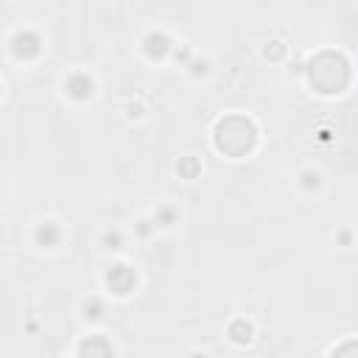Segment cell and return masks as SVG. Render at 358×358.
Masks as SVG:
<instances>
[{"mask_svg": "<svg viewBox=\"0 0 358 358\" xmlns=\"http://www.w3.org/2000/svg\"><path fill=\"white\" fill-rule=\"evenodd\" d=\"M106 285H109L112 294L126 296V294L134 291V285H137V274H134L131 266H126V263H115V266L106 271Z\"/></svg>", "mask_w": 358, "mask_h": 358, "instance_id": "cell-3", "label": "cell"}, {"mask_svg": "<svg viewBox=\"0 0 358 358\" xmlns=\"http://www.w3.org/2000/svg\"><path fill=\"white\" fill-rule=\"evenodd\" d=\"M173 218H176L173 207H159L157 210V224H173Z\"/></svg>", "mask_w": 358, "mask_h": 358, "instance_id": "cell-13", "label": "cell"}, {"mask_svg": "<svg viewBox=\"0 0 358 358\" xmlns=\"http://www.w3.org/2000/svg\"><path fill=\"white\" fill-rule=\"evenodd\" d=\"M64 92L76 101H87L92 92H95V81L90 78V73H70L67 81H64Z\"/></svg>", "mask_w": 358, "mask_h": 358, "instance_id": "cell-6", "label": "cell"}, {"mask_svg": "<svg viewBox=\"0 0 358 358\" xmlns=\"http://www.w3.org/2000/svg\"><path fill=\"white\" fill-rule=\"evenodd\" d=\"M78 358H115V350L106 336H87L78 344Z\"/></svg>", "mask_w": 358, "mask_h": 358, "instance_id": "cell-5", "label": "cell"}, {"mask_svg": "<svg viewBox=\"0 0 358 358\" xmlns=\"http://www.w3.org/2000/svg\"><path fill=\"white\" fill-rule=\"evenodd\" d=\"M176 173H179L182 179H196V176L201 173V162H199L196 157H182L179 165H176Z\"/></svg>", "mask_w": 358, "mask_h": 358, "instance_id": "cell-10", "label": "cell"}, {"mask_svg": "<svg viewBox=\"0 0 358 358\" xmlns=\"http://www.w3.org/2000/svg\"><path fill=\"white\" fill-rule=\"evenodd\" d=\"M193 358H204V355H193Z\"/></svg>", "mask_w": 358, "mask_h": 358, "instance_id": "cell-17", "label": "cell"}, {"mask_svg": "<svg viewBox=\"0 0 358 358\" xmlns=\"http://www.w3.org/2000/svg\"><path fill=\"white\" fill-rule=\"evenodd\" d=\"M62 238H64V232H62V227H59L56 221H42V224L36 227V232H34L36 246H45V249L59 246V243H62Z\"/></svg>", "mask_w": 358, "mask_h": 358, "instance_id": "cell-7", "label": "cell"}, {"mask_svg": "<svg viewBox=\"0 0 358 358\" xmlns=\"http://www.w3.org/2000/svg\"><path fill=\"white\" fill-rule=\"evenodd\" d=\"M0 90H3V87H0Z\"/></svg>", "mask_w": 358, "mask_h": 358, "instance_id": "cell-18", "label": "cell"}, {"mask_svg": "<svg viewBox=\"0 0 358 358\" xmlns=\"http://www.w3.org/2000/svg\"><path fill=\"white\" fill-rule=\"evenodd\" d=\"M106 313V305L98 299V296H90L87 302H84V319H101Z\"/></svg>", "mask_w": 358, "mask_h": 358, "instance_id": "cell-11", "label": "cell"}, {"mask_svg": "<svg viewBox=\"0 0 358 358\" xmlns=\"http://www.w3.org/2000/svg\"><path fill=\"white\" fill-rule=\"evenodd\" d=\"M308 81L322 95L341 92L350 84V62L341 53L322 50L308 62Z\"/></svg>", "mask_w": 358, "mask_h": 358, "instance_id": "cell-1", "label": "cell"}, {"mask_svg": "<svg viewBox=\"0 0 358 358\" xmlns=\"http://www.w3.org/2000/svg\"><path fill=\"white\" fill-rule=\"evenodd\" d=\"M39 50H42L39 34H34V31H17L11 36V53L17 59H34V56H39Z\"/></svg>", "mask_w": 358, "mask_h": 358, "instance_id": "cell-4", "label": "cell"}, {"mask_svg": "<svg viewBox=\"0 0 358 358\" xmlns=\"http://www.w3.org/2000/svg\"><path fill=\"white\" fill-rule=\"evenodd\" d=\"M215 148L227 157H243L255 148L257 143V126L246 117V115H227L215 123L213 131Z\"/></svg>", "mask_w": 358, "mask_h": 358, "instance_id": "cell-2", "label": "cell"}, {"mask_svg": "<svg viewBox=\"0 0 358 358\" xmlns=\"http://www.w3.org/2000/svg\"><path fill=\"white\" fill-rule=\"evenodd\" d=\"M143 50H145L148 59H162V56L171 50V39H168V34H162V31H151V34H145V39H143Z\"/></svg>", "mask_w": 358, "mask_h": 358, "instance_id": "cell-8", "label": "cell"}, {"mask_svg": "<svg viewBox=\"0 0 358 358\" xmlns=\"http://www.w3.org/2000/svg\"><path fill=\"white\" fill-rule=\"evenodd\" d=\"M302 179H305V187H310V185L316 187V185H319V176H316V173H305Z\"/></svg>", "mask_w": 358, "mask_h": 358, "instance_id": "cell-16", "label": "cell"}, {"mask_svg": "<svg viewBox=\"0 0 358 358\" xmlns=\"http://www.w3.org/2000/svg\"><path fill=\"white\" fill-rule=\"evenodd\" d=\"M120 241H123V238H120V232H117V229H115V232H106V235H103V243H106L109 249H117V246H120Z\"/></svg>", "mask_w": 358, "mask_h": 358, "instance_id": "cell-14", "label": "cell"}, {"mask_svg": "<svg viewBox=\"0 0 358 358\" xmlns=\"http://www.w3.org/2000/svg\"><path fill=\"white\" fill-rule=\"evenodd\" d=\"M330 358H358V347H355V341H352V338L344 341L341 347H336V352H333Z\"/></svg>", "mask_w": 358, "mask_h": 358, "instance_id": "cell-12", "label": "cell"}, {"mask_svg": "<svg viewBox=\"0 0 358 358\" xmlns=\"http://www.w3.org/2000/svg\"><path fill=\"white\" fill-rule=\"evenodd\" d=\"M282 50H285V48H282V42H271V45L266 48V56H268V59H280V56H282Z\"/></svg>", "mask_w": 358, "mask_h": 358, "instance_id": "cell-15", "label": "cell"}, {"mask_svg": "<svg viewBox=\"0 0 358 358\" xmlns=\"http://www.w3.org/2000/svg\"><path fill=\"white\" fill-rule=\"evenodd\" d=\"M252 324L246 322V319H235V322H229V327H227V336L235 341V344H249L252 341Z\"/></svg>", "mask_w": 358, "mask_h": 358, "instance_id": "cell-9", "label": "cell"}]
</instances>
